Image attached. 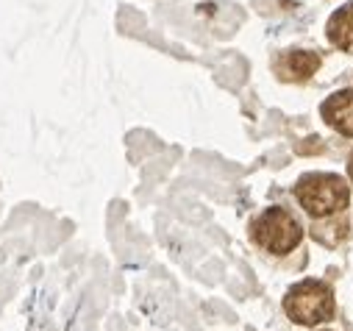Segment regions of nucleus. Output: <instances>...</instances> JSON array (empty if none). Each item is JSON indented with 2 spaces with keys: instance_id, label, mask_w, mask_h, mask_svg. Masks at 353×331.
<instances>
[{
  "instance_id": "423d86ee",
  "label": "nucleus",
  "mask_w": 353,
  "mask_h": 331,
  "mask_svg": "<svg viewBox=\"0 0 353 331\" xmlns=\"http://www.w3.org/2000/svg\"><path fill=\"white\" fill-rule=\"evenodd\" d=\"M287 64H290V72H292L295 78H309L312 72H317L320 56L312 53V50H292L290 59H287Z\"/></svg>"
},
{
  "instance_id": "7ed1b4c3",
  "label": "nucleus",
  "mask_w": 353,
  "mask_h": 331,
  "mask_svg": "<svg viewBox=\"0 0 353 331\" xmlns=\"http://www.w3.org/2000/svg\"><path fill=\"white\" fill-rule=\"evenodd\" d=\"M253 237H256L259 245H264L273 254H290L292 248L303 239V228L298 225V220L290 212L273 206L256 220Z\"/></svg>"
},
{
  "instance_id": "f03ea898",
  "label": "nucleus",
  "mask_w": 353,
  "mask_h": 331,
  "mask_svg": "<svg viewBox=\"0 0 353 331\" xmlns=\"http://www.w3.org/2000/svg\"><path fill=\"white\" fill-rule=\"evenodd\" d=\"M287 314L301 325H317L323 320H331L334 314V295L320 281H303L290 290L284 301Z\"/></svg>"
},
{
  "instance_id": "20e7f679",
  "label": "nucleus",
  "mask_w": 353,
  "mask_h": 331,
  "mask_svg": "<svg viewBox=\"0 0 353 331\" xmlns=\"http://www.w3.org/2000/svg\"><path fill=\"white\" fill-rule=\"evenodd\" d=\"M323 117L328 126H334L339 134L353 137V92H336L323 103Z\"/></svg>"
},
{
  "instance_id": "39448f33",
  "label": "nucleus",
  "mask_w": 353,
  "mask_h": 331,
  "mask_svg": "<svg viewBox=\"0 0 353 331\" xmlns=\"http://www.w3.org/2000/svg\"><path fill=\"white\" fill-rule=\"evenodd\" d=\"M328 39L336 48H353V6L334 12V17L328 20Z\"/></svg>"
},
{
  "instance_id": "0eeeda50",
  "label": "nucleus",
  "mask_w": 353,
  "mask_h": 331,
  "mask_svg": "<svg viewBox=\"0 0 353 331\" xmlns=\"http://www.w3.org/2000/svg\"><path fill=\"white\" fill-rule=\"evenodd\" d=\"M347 173H350V179H353V156H350V161H347Z\"/></svg>"
},
{
  "instance_id": "f257e3e1",
  "label": "nucleus",
  "mask_w": 353,
  "mask_h": 331,
  "mask_svg": "<svg viewBox=\"0 0 353 331\" xmlns=\"http://www.w3.org/2000/svg\"><path fill=\"white\" fill-rule=\"evenodd\" d=\"M295 195L312 217H328L347 206V184L339 176H306L298 181Z\"/></svg>"
}]
</instances>
